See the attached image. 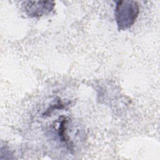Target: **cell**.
<instances>
[{
    "label": "cell",
    "instance_id": "obj_1",
    "mask_svg": "<svg viewBox=\"0 0 160 160\" xmlns=\"http://www.w3.org/2000/svg\"><path fill=\"white\" fill-rule=\"evenodd\" d=\"M139 12V8L136 1H117L114 15L118 29L126 30L131 28L136 21Z\"/></svg>",
    "mask_w": 160,
    "mask_h": 160
},
{
    "label": "cell",
    "instance_id": "obj_2",
    "mask_svg": "<svg viewBox=\"0 0 160 160\" xmlns=\"http://www.w3.org/2000/svg\"><path fill=\"white\" fill-rule=\"evenodd\" d=\"M24 8L26 13L32 18H37L51 12L54 6V2L46 1H25Z\"/></svg>",
    "mask_w": 160,
    "mask_h": 160
}]
</instances>
